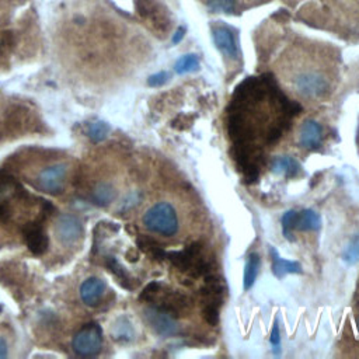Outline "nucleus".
I'll list each match as a JSON object with an SVG mask.
<instances>
[{
  "instance_id": "obj_10",
  "label": "nucleus",
  "mask_w": 359,
  "mask_h": 359,
  "mask_svg": "<svg viewBox=\"0 0 359 359\" xmlns=\"http://www.w3.org/2000/svg\"><path fill=\"white\" fill-rule=\"evenodd\" d=\"M24 236L29 251L35 255H41L48 248V236L39 222L29 223L24 227Z\"/></svg>"
},
{
  "instance_id": "obj_20",
  "label": "nucleus",
  "mask_w": 359,
  "mask_h": 359,
  "mask_svg": "<svg viewBox=\"0 0 359 359\" xmlns=\"http://www.w3.org/2000/svg\"><path fill=\"white\" fill-rule=\"evenodd\" d=\"M296 213H297V210H293V209L286 210V212L282 215V219H280L283 237H285V238H287L289 241H294L293 233H294V220H296Z\"/></svg>"
},
{
  "instance_id": "obj_17",
  "label": "nucleus",
  "mask_w": 359,
  "mask_h": 359,
  "mask_svg": "<svg viewBox=\"0 0 359 359\" xmlns=\"http://www.w3.org/2000/svg\"><path fill=\"white\" fill-rule=\"evenodd\" d=\"M199 67V59L196 53H187L182 55L174 65V70L178 74H187L191 72L198 70Z\"/></svg>"
},
{
  "instance_id": "obj_23",
  "label": "nucleus",
  "mask_w": 359,
  "mask_h": 359,
  "mask_svg": "<svg viewBox=\"0 0 359 359\" xmlns=\"http://www.w3.org/2000/svg\"><path fill=\"white\" fill-rule=\"evenodd\" d=\"M236 0H209L208 7L212 13H231Z\"/></svg>"
},
{
  "instance_id": "obj_21",
  "label": "nucleus",
  "mask_w": 359,
  "mask_h": 359,
  "mask_svg": "<svg viewBox=\"0 0 359 359\" xmlns=\"http://www.w3.org/2000/svg\"><path fill=\"white\" fill-rule=\"evenodd\" d=\"M342 261L348 265H355L359 261V236L353 237L342 251Z\"/></svg>"
},
{
  "instance_id": "obj_7",
  "label": "nucleus",
  "mask_w": 359,
  "mask_h": 359,
  "mask_svg": "<svg viewBox=\"0 0 359 359\" xmlns=\"http://www.w3.org/2000/svg\"><path fill=\"white\" fill-rule=\"evenodd\" d=\"M57 238L63 244H73L79 240V237L83 233V226L81 222L79 220L77 216L74 215H62L55 227Z\"/></svg>"
},
{
  "instance_id": "obj_3",
  "label": "nucleus",
  "mask_w": 359,
  "mask_h": 359,
  "mask_svg": "<svg viewBox=\"0 0 359 359\" xmlns=\"http://www.w3.org/2000/svg\"><path fill=\"white\" fill-rule=\"evenodd\" d=\"M144 320L149 327L160 337H174L178 334L180 327L177 324L175 316L168 313L164 309H160L154 304L144 309Z\"/></svg>"
},
{
  "instance_id": "obj_9",
  "label": "nucleus",
  "mask_w": 359,
  "mask_h": 359,
  "mask_svg": "<svg viewBox=\"0 0 359 359\" xmlns=\"http://www.w3.org/2000/svg\"><path fill=\"white\" fill-rule=\"evenodd\" d=\"M199 294H201V300H202L203 306L210 304V306L220 307V304L223 302V296H224L223 280L220 278H217L216 275L208 273L205 285L201 287Z\"/></svg>"
},
{
  "instance_id": "obj_12",
  "label": "nucleus",
  "mask_w": 359,
  "mask_h": 359,
  "mask_svg": "<svg viewBox=\"0 0 359 359\" xmlns=\"http://www.w3.org/2000/svg\"><path fill=\"white\" fill-rule=\"evenodd\" d=\"M272 172L276 175H283L286 180L296 178L302 174L300 163L292 156H276L272 160Z\"/></svg>"
},
{
  "instance_id": "obj_18",
  "label": "nucleus",
  "mask_w": 359,
  "mask_h": 359,
  "mask_svg": "<svg viewBox=\"0 0 359 359\" xmlns=\"http://www.w3.org/2000/svg\"><path fill=\"white\" fill-rule=\"evenodd\" d=\"M115 196H116V192L109 184H100L95 187L93 192V201L100 206L109 205L115 199Z\"/></svg>"
},
{
  "instance_id": "obj_15",
  "label": "nucleus",
  "mask_w": 359,
  "mask_h": 359,
  "mask_svg": "<svg viewBox=\"0 0 359 359\" xmlns=\"http://www.w3.org/2000/svg\"><path fill=\"white\" fill-rule=\"evenodd\" d=\"M137 245L139 248L146 252L147 255H150L153 259L161 261L167 257V251L151 237L147 236H139L137 237Z\"/></svg>"
},
{
  "instance_id": "obj_19",
  "label": "nucleus",
  "mask_w": 359,
  "mask_h": 359,
  "mask_svg": "<svg viewBox=\"0 0 359 359\" xmlns=\"http://www.w3.org/2000/svg\"><path fill=\"white\" fill-rule=\"evenodd\" d=\"M107 265L109 268V271L118 278V280L121 282V285L126 289H132V280H130V276L125 272V269L121 266V264L114 258V257H109L107 259Z\"/></svg>"
},
{
  "instance_id": "obj_16",
  "label": "nucleus",
  "mask_w": 359,
  "mask_h": 359,
  "mask_svg": "<svg viewBox=\"0 0 359 359\" xmlns=\"http://www.w3.org/2000/svg\"><path fill=\"white\" fill-rule=\"evenodd\" d=\"M259 255L257 252H252L248 255L245 265H244V275H243V286L244 290H248L252 287L257 275H258V269H259Z\"/></svg>"
},
{
  "instance_id": "obj_11",
  "label": "nucleus",
  "mask_w": 359,
  "mask_h": 359,
  "mask_svg": "<svg viewBox=\"0 0 359 359\" xmlns=\"http://www.w3.org/2000/svg\"><path fill=\"white\" fill-rule=\"evenodd\" d=\"M104 292H105V283L98 278L86 279L80 287L81 300L84 302V304L90 307H94L101 302Z\"/></svg>"
},
{
  "instance_id": "obj_25",
  "label": "nucleus",
  "mask_w": 359,
  "mask_h": 359,
  "mask_svg": "<svg viewBox=\"0 0 359 359\" xmlns=\"http://www.w3.org/2000/svg\"><path fill=\"white\" fill-rule=\"evenodd\" d=\"M202 316L205 318V321L215 327L219 324V307L217 306H210V304H205L202 307Z\"/></svg>"
},
{
  "instance_id": "obj_30",
  "label": "nucleus",
  "mask_w": 359,
  "mask_h": 359,
  "mask_svg": "<svg viewBox=\"0 0 359 359\" xmlns=\"http://www.w3.org/2000/svg\"><path fill=\"white\" fill-rule=\"evenodd\" d=\"M184 36H185V28H184V27H178V28H177V31H175V32H174V35H172L171 42L175 45V43L181 42Z\"/></svg>"
},
{
  "instance_id": "obj_8",
  "label": "nucleus",
  "mask_w": 359,
  "mask_h": 359,
  "mask_svg": "<svg viewBox=\"0 0 359 359\" xmlns=\"http://www.w3.org/2000/svg\"><path fill=\"white\" fill-rule=\"evenodd\" d=\"M323 142V128L314 119L303 122L299 130V144L306 150H318Z\"/></svg>"
},
{
  "instance_id": "obj_29",
  "label": "nucleus",
  "mask_w": 359,
  "mask_h": 359,
  "mask_svg": "<svg viewBox=\"0 0 359 359\" xmlns=\"http://www.w3.org/2000/svg\"><path fill=\"white\" fill-rule=\"evenodd\" d=\"M118 331H116V338L118 339H125V341H129L133 335V330L130 327L129 323H123L122 325H116Z\"/></svg>"
},
{
  "instance_id": "obj_31",
  "label": "nucleus",
  "mask_w": 359,
  "mask_h": 359,
  "mask_svg": "<svg viewBox=\"0 0 359 359\" xmlns=\"http://www.w3.org/2000/svg\"><path fill=\"white\" fill-rule=\"evenodd\" d=\"M8 209H7V206L4 205V203H1L0 202V220H7V217H8Z\"/></svg>"
},
{
  "instance_id": "obj_6",
  "label": "nucleus",
  "mask_w": 359,
  "mask_h": 359,
  "mask_svg": "<svg viewBox=\"0 0 359 359\" xmlns=\"http://www.w3.org/2000/svg\"><path fill=\"white\" fill-rule=\"evenodd\" d=\"M212 36L216 48L230 59H238L240 50L234 32L226 25H216L212 28Z\"/></svg>"
},
{
  "instance_id": "obj_1",
  "label": "nucleus",
  "mask_w": 359,
  "mask_h": 359,
  "mask_svg": "<svg viewBox=\"0 0 359 359\" xmlns=\"http://www.w3.org/2000/svg\"><path fill=\"white\" fill-rule=\"evenodd\" d=\"M144 227L156 234L171 237L178 231V215L168 202H157L143 215Z\"/></svg>"
},
{
  "instance_id": "obj_22",
  "label": "nucleus",
  "mask_w": 359,
  "mask_h": 359,
  "mask_svg": "<svg viewBox=\"0 0 359 359\" xmlns=\"http://www.w3.org/2000/svg\"><path fill=\"white\" fill-rule=\"evenodd\" d=\"M108 132H109V126L105 122H101V121H97V122L91 123L90 128H88V136L94 142L104 140L107 137Z\"/></svg>"
},
{
  "instance_id": "obj_33",
  "label": "nucleus",
  "mask_w": 359,
  "mask_h": 359,
  "mask_svg": "<svg viewBox=\"0 0 359 359\" xmlns=\"http://www.w3.org/2000/svg\"><path fill=\"white\" fill-rule=\"evenodd\" d=\"M126 257H128V259L129 261H136L137 259V257H139V254H137V251H135V250H132V251H128V254H126Z\"/></svg>"
},
{
  "instance_id": "obj_13",
  "label": "nucleus",
  "mask_w": 359,
  "mask_h": 359,
  "mask_svg": "<svg viewBox=\"0 0 359 359\" xmlns=\"http://www.w3.org/2000/svg\"><path fill=\"white\" fill-rule=\"evenodd\" d=\"M269 255L272 261V273L278 279H282L285 275H289V273H302V265L297 261L280 258V255L273 247L269 248Z\"/></svg>"
},
{
  "instance_id": "obj_27",
  "label": "nucleus",
  "mask_w": 359,
  "mask_h": 359,
  "mask_svg": "<svg viewBox=\"0 0 359 359\" xmlns=\"http://www.w3.org/2000/svg\"><path fill=\"white\" fill-rule=\"evenodd\" d=\"M168 80H170V74H168L167 72H158V73L151 74V76L147 79V84H149L150 87H161V86H164Z\"/></svg>"
},
{
  "instance_id": "obj_24",
  "label": "nucleus",
  "mask_w": 359,
  "mask_h": 359,
  "mask_svg": "<svg viewBox=\"0 0 359 359\" xmlns=\"http://www.w3.org/2000/svg\"><path fill=\"white\" fill-rule=\"evenodd\" d=\"M160 289H161V283H158V282H151V283H149V285L142 290L139 299L143 300V302H147V303H153Z\"/></svg>"
},
{
  "instance_id": "obj_5",
  "label": "nucleus",
  "mask_w": 359,
  "mask_h": 359,
  "mask_svg": "<svg viewBox=\"0 0 359 359\" xmlns=\"http://www.w3.org/2000/svg\"><path fill=\"white\" fill-rule=\"evenodd\" d=\"M66 164H55L43 168L36 177V187L48 194H60L66 182Z\"/></svg>"
},
{
  "instance_id": "obj_26",
  "label": "nucleus",
  "mask_w": 359,
  "mask_h": 359,
  "mask_svg": "<svg viewBox=\"0 0 359 359\" xmlns=\"http://www.w3.org/2000/svg\"><path fill=\"white\" fill-rule=\"evenodd\" d=\"M195 121V115H185V114H180L171 123L172 128L178 129V130H185L188 129L189 126H192Z\"/></svg>"
},
{
  "instance_id": "obj_4",
  "label": "nucleus",
  "mask_w": 359,
  "mask_h": 359,
  "mask_svg": "<svg viewBox=\"0 0 359 359\" xmlns=\"http://www.w3.org/2000/svg\"><path fill=\"white\" fill-rule=\"evenodd\" d=\"M296 91L306 98H321L328 90V80L317 72H304L294 79Z\"/></svg>"
},
{
  "instance_id": "obj_2",
  "label": "nucleus",
  "mask_w": 359,
  "mask_h": 359,
  "mask_svg": "<svg viewBox=\"0 0 359 359\" xmlns=\"http://www.w3.org/2000/svg\"><path fill=\"white\" fill-rule=\"evenodd\" d=\"M102 348V330L97 323H88L73 338V349L80 356H94Z\"/></svg>"
},
{
  "instance_id": "obj_32",
  "label": "nucleus",
  "mask_w": 359,
  "mask_h": 359,
  "mask_svg": "<svg viewBox=\"0 0 359 359\" xmlns=\"http://www.w3.org/2000/svg\"><path fill=\"white\" fill-rule=\"evenodd\" d=\"M6 356H7V345H6L4 339L0 338V359H3Z\"/></svg>"
},
{
  "instance_id": "obj_14",
  "label": "nucleus",
  "mask_w": 359,
  "mask_h": 359,
  "mask_svg": "<svg viewBox=\"0 0 359 359\" xmlns=\"http://www.w3.org/2000/svg\"><path fill=\"white\" fill-rule=\"evenodd\" d=\"M321 227V219L313 209H303L296 213L294 230L299 231H317Z\"/></svg>"
},
{
  "instance_id": "obj_28",
  "label": "nucleus",
  "mask_w": 359,
  "mask_h": 359,
  "mask_svg": "<svg viewBox=\"0 0 359 359\" xmlns=\"http://www.w3.org/2000/svg\"><path fill=\"white\" fill-rule=\"evenodd\" d=\"M269 342H271V346H272V352L275 355H279L280 353V332H279V327H278L276 323L272 327Z\"/></svg>"
}]
</instances>
